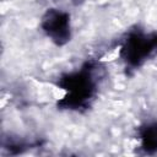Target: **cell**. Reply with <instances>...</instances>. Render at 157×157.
Wrapping results in <instances>:
<instances>
[{"label": "cell", "mask_w": 157, "mask_h": 157, "mask_svg": "<svg viewBox=\"0 0 157 157\" xmlns=\"http://www.w3.org/2000/svg\"><path fill=\"white\" fill-rule=\"evenodd\" d=\"M142 139L146 148H157V126L148 128Z\"/></svg>", "instance_id": "7a4b0ae2"}, {"label": "cell", "mask_w": 157, "mask_h": 157, "mask_svg": "<svg viewBox=\"0 0 157 157\" xmlns=\"http://www.w3.org/2000/svg\"><path fill=\"white\" fill-rule=\"evenodd\" d=\"M44 29L55 40L61 42L69 37V17L66 13L52 11L44 18Z\"/></svg>", "instance_id": "6da1fadb"}]
</instances>
